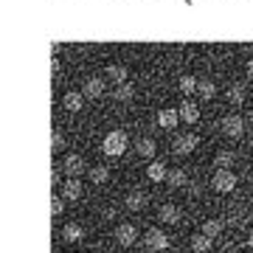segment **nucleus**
<instances>
[{
    "mask_svg": "<svg viewBox=\"0 0 253 253\" xmlns=\"http://www.w3.org/2000/svg\"><path fill=\"white\" fill-rule=\"evenodd\" d=\"M194 87H197V82L191 79V76H183L180 79V90L183 93H194Z\"/></svg>",
    "mask_w": 253,
    "mask_h": 253,
    "instance_id": "b1692460",
    "label": "nucleus"
},
{
    "mask_svg": "<svg viewBox=\"0 0 253 253\" xmlns=\"http://www.w3.org/2000/svg\"><path fill=\"white\" fill-rule=\"evenodd\" d=\"M54 149H62V135L59 132H54Z\"/></svg>",
    "mask_w": 253,
    "mask_h": 253,
    "instance_id": "c85d7f7f",
    "label": "nucleus"
},
{
    "mask_svg": "<svg viewBox=\"0 0 253 253\" xmlns=\"http://www.w3.org/2000/svg\"><path fill=\"white\" fill-rule=\"evenodd\" d=\"M65 172H68V177H76V174L84 172V163H82L79 155H68L65 158Z\"/></svg>",
    "mask_w": 253,
    "mask_h": 253,
    "instance_id": "6e6552de",
    "label": "nucleus"
},
{
    "mask_svg": "<svg viewBox=\"0 0 253 253\" xmlns=\"http://www.w3.org/2000/svg\"><path fill=\"white\" fill-rule=\"evenodd\" d=\"M62 194L68 200H79L82 197V183L76 180V177H68V180H65V186H62Z\"/></svg>",
    "mask_w": 253,
    "mask_h": 253,
    "instance_id": "1a4fd4ad",
    "label": "nucleus"
},
{
    "mask_svg": "<svg viewBox=\"0 0 253 253\" xmlns=\"http://www.w3.org/2000/svg\"><path fill=\"white\" fill-rule=\"evenodd\" d=\"M158 217H161V222H166V225H174V222H180V211H177L172 203H166V206H161Z\"/></svg>",
    "mask_w": 253,
    "mask_h": 253,
    "instance_id": "0eeeda50",
    "label": "nucleus"
},
{
    "mask_svg": "<svg viewBox=\"0 0 253 253\" xmlns=\"http://www.w3.org/2000/svg\"><path fill=\"white\" fill-rule=\"evenodd\" d=\"M248 71H251V73H253V59H251V62H248Z\"/></svg>",
    "mask_w": 253,
    "mask_h": 253,
    "instance_id": "7c9ffc66",
    "label": "nucleus"
},
{
    "mask_svg": "<svg viewBox=\"0 0 253 253\" xmlns=\"http://www.w3.org/2000/svg\"><path fill=\"white\" fill-rule=\"evenodd\" d=\"M135 239H138L135 225L124 222V225H118V228H116V242L121 245V248H129V245H135Z\"/></svg>",
    "mask_w": 253,
    "mask_h": 253,
    "instance_id": "7ed1b4c3",
    "label": "nucleus"
},
{
    "mask_svg": "<svg viewBox=\"0 0 253 253\" xmlns=\"http://www.w3.org/2000/svg\"><path fill=\"white\" fill-rule=\"evenodd\" d=\"M62 236L68 242H79L82 236H84V228H82L79 222H68V225L62 228Z\"/></svg>",
    "mask_w": 253,
    "mask_h": 253,
    "instance_id": "9d476101",
    "label": "nucleus"
},
{
    "mask_svg": "<svg viewBox=\"0 0 253 253\" xmlns=\"http://www.w3.org/2000/svg\"><path fill=\"white\" fill-rule=\"evenodd\" d=\"M65 104H68V110L76 113V110H82V96H79V93H71V96L65 99Z\"/></svg>",
    "mask_w": 253,
    "mask_h": 253,
    "instance_id": "5701e85b",
    "label": "nucleus"
},
{
    "mask_svg": "<svg viewBox=\"0 0 253 253\" xmlns=\"http://www.w3.org/2000/svg\"><path fill=\"white\" fill-rule=\"evenodd\" d=\"M236 186V174L228 172V169H219L217 174H214V189L217 191H234Z\"/></svg>",
    "mask_w": 253,
    "mask_h": 253,
    "instance_id": "20e7f679",
    "label": "nucleus"
},
{
    "mask_svg": "<svg viewBox=\"0 0 253 253\" xmlns=\"http://www.w3.org/2000/svg\"><path fill=\"white\" fill-rule=\"evenodd\" d=\"M177 116H180L183 121H189V124H194V121H197V107H194V104H183Z\"/></svg>",
    "mask_w": 253,
    "mask_h": 253,
    "instance_id": "f3484780",
    "label": "nucleus"
},
{
    "mask_svg": "<svg viewBox=\"0 0 253 253\" xmlns=\"http://www.w3.org/2000/svg\"><path fill=\"white\" fill-rule=\"evenodd\" d=\"M214 163H217L219 169H228V166L234 163V152H217V158H214Z\"/></svg>",
    "mask_w": 253,
    "mask_h": 253,
    "instance_id": "412c9836",
    "label": "nucleus"
},
{
    "mask_svg": "<svg viewBox=\"0 0 253 253\" xmlns=\"http://www.w3.org/2000/svg\"><path fill=\"white\" fill-rule=\"evenodd\" d=\"M194 149H197V135H194V132H186V135L174 138V152L177 155H189V152H194Z\"/></svg>",
    "mask_w": 253,
    "mask_h": 253,
    "instance_id": "423d86ee",
    "label": "nucleus"
},
{
    "mask_svg": "<svg viewBox=\"0 0 253 253\" xmlns=\"http://www.w3.org/2000/svg\"><path fill=\"white\" fill-rule=\"evenodd\" d=\"M248 245H251V248H253V231H251V234H248Z\"/></svg>",
    "mask_w": 253,
    "mask_h": 253,
    "instance_id": "c756f323",
    "label": "nucleus"
},
{
    "mask_svg": "<svg viewBox=\"0 0 253 253\" xmlns=\"http://www.w3.org/2000/svg\"><path fill=\"white\" fill-rule=\"evenodd\" d=\"M197 93L203 96V99H211L217 90H214V84H211V82H200V84H197Z\"/></svg>",
    "mask_w": 253,
    "mask_h": 253,
    "instance_id": "4be33fe9",
    "label": "nucleus"
},
{
    "mask_svg": "<svg viewBox=\"0 0 253 253\" xmlns=\"http://www.w3.org/2000/svg\"><path fill=\"white\" fill-rule=\"evenodd\" d=\"M110 177V169L107 166H96V169H90V180L93 183H104Z\"/></svg>",
    "mask_w": 253,
    "mask_h": 253,
    "instance_id": "aec40b11",
    "label": "nucleus"
},
{
    "mask_svg": "<svg viewBox=\"0 0 253 253\" xmlns=\"http://www.w3.org/2000/svg\"><path fill=\"white\" fill-rule=\"evenodd\" d=\"M146 174H149V180H155V183H161V180H166V166L163 163H149V169H146Z\"/></svg>",
    "mask_w": 253,
    "mask_h": 253,
    "instance_id": "f8f14e48",
    "label": "nucleus"
},
{
    "mask_svg": "<svg viewBox=\"0 0 253 253\" xmlns=\"http://www.w3.org/2000/svg\"><path fill=\"white\" fill-rule=\"evenodd\" d=\"M129 96H132V87H129V84H121L116 90V99H121V101H126Z\"/></svg>",
    "mask_w": 253,
    "mask_h": 253,
    "instance_id": "a878e982",
    "label": "nucleus"
},
{
    "mask_svg": "<svg viewBox=\"0 0 253 253\" xmlns=\"http://www.w3.org/2000/svg\"><path fill=\"white\" fill-rule=\"evenodd\" d=\"M135 152L141 155V158H152V155H155V144L149 141V138H144V141H138V144H135Z\"/></svg>",
    "mask_w": 253,
    "mask_h": 253,
    "instance_id": "dca6fc26",
    "label": "nucleus"
},
{
    "mask_svg": "<svg viewBox=\"0 0 253 253\" xmlns=\"http://www.w3.org/2000/svg\"><path fill=\"white\" fill-rule=\"evenodd\" d=\"M62 208H65V203H62V197H54V206H51V211H54L56 217L62 214Z\"/></svg>",
    "mask_w": 253,
    "mask_h": 253,
    "instance_id": "cd10ccee",
    "label": "nucleus"
},
{
    "mask_svg": "<svg viewBox=\"0 0 253 253\" xmlns=\"http://www.w3.org/2000/svg\"><path fill=\"white\" fill-rule=\"evenodd\" d=\"M101 90H104V84H101L99 79H90L87 84H84V93H87L90 99H96V96H101Z\"/></svg>",
    "mask_w": 253,
    "mask_h": 253,
    "instance_id": "6ab92c4d",
    "label": "nucleus"
},
{
    "mask_svg": "<svg viewBox=\"0 0 253 253\" xmlns=\"http://www.w3.org/2000/svg\"><path fill=\"white\" fill-rule=\"evenodd\" d=\"M144 203H146V197L141 194V191H132V194L126 197V208H129V211H141Z\"/></svg>",
    "mask_w": 253,
    "mask_h": 253,
    "instance_id": "2eb2a0df",
    "label": "nucleus"
},
{
    "mask_svg": "<svg viewBox=\"0 0 253 253\" xmlns=\"http://www.w3.org/2000/svg\"><path fill=\"white\" fill-rule=\"evenodd\" d=\"M222 132H225L228 138H239L245 132V121L242 116H228L225 121H222Z\"/></svg>",
    "mask_w": 253,
    "mask_h": 253,
    "instance_id": "39448f33",
    "label": "nucleus"
},
{
    "mask_svg": "<svg viewBox=\"0 0 253 253\" xmlns=\"http://www.w3.org/2000/svg\"><path fill=\"white\" fill-rule=\"evenodd\" d=\"M110 76H113V79H124V76H126V73H124V68H118V65H113V68H110Z\"/></svg>",
    "mask_w": 253,
    "mask_h": 253,
    "instance_id": "bb28decb",
    "label": "nucleus"
},
{
    "mask_svg": "<svg viewBox=\"0 0 253 253\" xmlns=\"http://www.w3.org/2000/svg\"><path fill=\"white\" fill-rule=\"evenodd\" d=\"M242 99H245L242 87H231V93H228V101H234V104H242Z\"/></svg>",
    "mask_w": 253,
    "mask_h": 253,
    "instance_id": "393cba45",
    "label": "nucleus"
},
{
    "mask_svg": "<svg viewBox=\"0 0 253 253\" xmlns=\"http://www.w3.org/2000/svg\"><path fill=\"white\" fill-rule=\"evenodd\" d=\"M191 251L194 253H208L211 251V239H208L206 234H197L194 239H191Z\"/></svg>",
    "mask_w": 253,
    "mask_h": 253,
    "instance_id": "9b49d317",
    "label": "nucleus"
},
{
    "mask_svg": "<svg viewBox=\"0 0 253 253\" xmlns=\"http://www.w3.org/2000/svg\"><path fill=\"white\" fill-rule=\"evenodd\" d=\"M251 141H253V132H251Z\"/></svg>",
    "mask_w": 253,
    "mask_h": 253,
    "instance_id": "2f4dec72",
    "label": "nucleus"
},
{
    "mask_svg": "<svg viewBox=\"0 0 253 253\" xmlns=\"http://www.w3.org/2000/svg\"><path fill=\"white\" fill-rule=\"evenodd\" d=\"M203 234H206L208 239L219 236L222 234V222H219V219H208V222H203Z\"/></svg>",
    "mask_w": 253,
    "mask_h": 253,
    "instance_id": "4468645a",
    "label": "nucleus"
},
{
    "mask_svg": "<svg viewBox=\"0 0 253 253\" xmlns=\"http://www.w3.org/2000/svg\"><path fill=\"white\" fill-rule=\"evenodd\" d=\"M166 180H169V186H174V189H177V186H186V172H183V169H174V172L166 174Z\"/></svg>",
    "mask_w": 253,
    "mask_h": 253,
    "instance_id": "a211bd4d",
    "label": "nucleus"
},
{
    "mask_svg": "<svg viewBox=\"0 0 253 253\" xmlns=\"http://www.w3.org/2000/svg\"><path fill=\"white\" fill-rule=\"evenodd\" d=\"M126 146H129V141H126V135L121 132V129H116V132H110V135L104 138V155H107V158H118V155H124Z\"/></svg>",
    "mask_w": 253,
    "mask_h": 253,
    "instance_id": "f257e3e1",
    "label": "nucleus"
},
{
    "mask_svg": "<svg viewBox=\"0 0 253 253\" xmlns=\"http://www.w3.org/2000/svg\"><path fill=\"white\" fill-rule=\"evenodd\" d=\"M144 245H146L149 253H163L166 248H169V236L163 234L161 228H149L146 236H144Z\"/></svg>",
    "mask_w": 253,
    "mask_h": 253,
    "instance_id": "f03ea898",
    "label": "nucleus"
},
{
    "mask_svg": "<svg viewBox=\"0 0 253 253\" xmlns=\"http://www.w3.org/2000/svg\"><path fill=\"white\" fill-rule=\"evenodd\" d=\"M177 121H180V116H177L174 110H163L161 116H158V124H161V126H166V129H172V126L177 124Z\"/></svg>",
    "mask_w": 253,
    "mask_h": 253,
    "instance_id": "ddd939ff",
    "label": "nucleus"
}]
</instances>
